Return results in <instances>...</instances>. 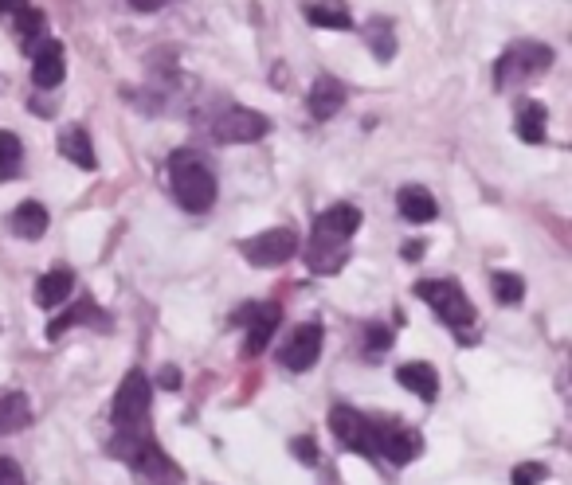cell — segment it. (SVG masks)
<instances>
[{"label":"cell","mask_w":572,"mask_h":485,"mask_svg":"<svg viewBox=\"0 0 572 485\" xmlns=\"http://www.w3.org/2000/svg\"><path fill=\"white\" fill-rule=\"evenodd\" d=\"M110 450H114V458H122V462H130L138 474L145 478H157V482H165V478H181L177 474V466L157 450V442L142 435V431H118L114 442H110Z\"/></svg>","instance_id":"cell-4"},{"label":"cell","mask_w":572,"mask_h":485,"mask_svg":"<svg viewBox=\"0 0 572 485\" xmlns=\"http://www.w3.org/2000/svg\"><path fill=\"white\" fill-rule=\"evenodd\" d=\"M416 298H424L451 329H471V325H475V306H471L467 290H463L455 278H428V282H416Z\"/></svg>","instance_id":"cell-3"},{"label":"cell","mask_w":572,"mask_h":485,"mask_svg":"<svg viewBox=\"0 0 572 485\" xmlns=\"http://www.w3.org/2000/svg\"><path fill=\"white\" fill-rule=\"evenodd\" d=\"M239 317H247L243 353L259 356L267 345H271V337H275V329H279V321H283V309H279V302H263V306H247Z\"/></svg>","instance_id":"cell-11"},{"label":"cell","mask_w":572,"mask_h":485,"mask_svg":"<svg viewBox=\"0 0 572 485\" xmlns=\"http://www.w3.org/2000/svg\"><path fill=\"white\" fill-rule=\"evenodd\" d=\"M392 345V329L388 325H369V333H365V349L369 353H381V349H388Z\"/></svg>","instance_id":"cell-30"},{"label":"cell","mask_w":572,"mask_h":485,"mask_svg":"<svg viewBox=\"0 0 572 485\" xmlns=\"http://www.w3.org/2000/svg\"><path fill=\"white\" fill-rule=\"evenodd\" d=\"M494 298L502 306H518L525 298V282L518 274H494Z\"/></svg>","instance_id":"cell-25"},{"label":"cell","mask_w":572,"mask_h":485,"mask_svg":"<svg viewBox=\"0 0 572 485\" xmlns=\"http://www.w3.org/2000/svg\"><path fill=\"white\" fill-rule=\"evenodd\" d=\"M306 20H310L314 28H334V32L353 28V16L345 12V4H310V8H306Z\"/></svg>","instance_id":"cell-23"},{"label":"cell","mask_w":572,"mask_h":485,"mask_svg":"<svg viewBox=\"0 0 572 485\" xmlns=\"http://www.w3.org/2000/svg\"><path fill=\"white\" fill-rule=\"evenodd\" d=\"M396 204H400V216L408 223H431L439 216V204H435V196H431L424 184H404L400 196H396Z\"/></svg>","instance_id":"cell-15"},{"label":"cell","mask_w":572,"mask_h":485,"mask_svg":"<svg viewBox=\"0 0 572 485\" xmlns=\"http://www.w3.org/2000/svg\"><path fill=\"white\" fill-rule=\"evenodd\" d=\"M32 423V403L24 392H0V435H20Z\"/></svg>","instance_id":"cell-20"},{"label":"cell","mask_w":572,"mask_h":485,"mask_svg":"<svg viewBox=\"0 0 572 485\" xmlns=\"http://www.w3.org/2000/svg\"><path fill=\"white\" fill-rule=\"evenodd\" d=\"M361 227V208L353 204H337L330 212H322L314 220V231H310V247H306V263L314 274H334L337 266L345 263L349 255V243Z\"/></svg>","instance_id":"cell-1"},{"label":"cell","mask_w":572,"mask_h":485,"mask_svg":"<svg viewBox=\"0 0 572 485\" xmlns=\"http://www.w3.org/2000/svg\"><path fill=\"white\" fill-rule=\"evenodd\" d=\"M169 188H173L177 204L192 216H204L216 204V173L192 149H177L169 157Z\"/></svg>","instance_id":"cell-2"},{"label":"cell","mask_w":572,"mask_h":485,"mask_svg":"<svg viewBox=\"0 0 572 485\" xmlns=\"http://www.w3.org/2000/svg\"><path fill=\"white\" fill-rule=\"evenodd\" d=\"M138 12H157V8H165V4H177V0H130Z\"/></svg>","instance_id":"cell-32"},{"label":"cell","mask_w":572,"mask_h":485,"mask_svg":"<svg viewBox=\"0 0 572 485\" xmlns=\"http://www.w3.org/2000/svg\"><path fill=\"white\" fill-rule=\"evenodd\" d=\"M59 153H63L71 165H79V169H95L98 165L95 141H91V133L83 130V126H71V130L59 133Z\"/></svg>","instance_id":"cell-19"},{"label":"cell","mask_w":572,"mask_h":485,"mask_svg":"<svg viewBox=\"0 0 572 485\" xmlns=\"http://www.w3.org/2000/svg\"><path fill=\"white\" fill-rule=\"evenodd\" d=\"M424 450V439L416 431H404V427H384L381 435V458H388L392 466H408L416 462Z\"/></svg>","instance_id":"cell-14"},{"label":"cell","mask_w":572,"mask_h":485,"mask_svg":"<svg viewBox=\"0 0 572 485\" xmlns=\"http://www.w3.org/2000/svg\"><path fill=\"white\" fill-rule=\"evenodd\" d=\"M83 321H95V325H106V317L98 313L91 298H79V306L67 309L63 317H55V321H51V325H48V337H51V341H59V337H63V333H67L71 325H83Z\"/></svg>","instance_id":"cell-21"},{"label":"cell","mask_w":572,"mask_h":485,"mask_svg":"<svg viewBox=\"0 0 572 485\" xmlns=\"http://www.w3.org/2000/svg\"><path fill=\"white\" fill-rule=\"evenodd\" d=\"M420 255H424V243H408L404 247V259H420Z\"/></svg>","instance_id":"cell-34"},{"label":"cell","mask_w":572,"mask_h":485,"mask_svg":"<svg viewBox=\"0 0 572 485\" xmlns=\"http://www.w3.org/2000/svg\"><path fill=\"white\" fill-rule=\"evenodd\" d=\"M545 122H549V114H545L541 102H522L518 106V133H522L525 145H541L545 141Z\"/></svg>","instance_id":"cell-22"},{"label":"cell","mask_w":572,"mask_h":485,"mask_svg":"<svg viewBox=\"0 0 572 485\" xmlns=\"http://www.w3.org/2000/svg\"><path fill=\"white\" fill-rule=\"evenodd\" d=\"M20 165H24V145H20V137L0 130V180L20 177Z\"/></svg>","instance_id":"cell-24"},{"label":"cell","mask_w":572,"mask_h":485,"mask_svg":"<svg viewBox=\"0 0 572 485\" xmlns=\"http://www.w3.org/2000/svg\"><path fill=\"white\" fill-rule=\"evenodd\" d=\"M12 20H16V32H20L24 40H36V36L44 32V12H40V8H32V4H28L24 12H16Z\"/></svg>","instance_id":"cell-27"},{"label":"cell","mask_w":572,"mask_h":485,"mask_svg":"<svg viewBox=\"0 0 572 485\" xmlns=\"http://www.w3.org/2000/svg\"><path fill=\"white\" fill-rule=\"evenodd\" d=\"M330 431L337 435L341 446L357 450V454H369V458H381V435L384 427L373 423L369 415L353 411V407H334L330 411Z\"/></svg>","instance_id":"cell-6"},{"label":"cell","mask_w":572,"mask_h":485,"mask_svg":"<svg viewBox=\"0 0 572 485\" xmlns=\"http://www.w3.org/2000/svg\"><path fill=\"white\" fill-rule=\"evenodd\" d=\"M28 8V0H0V12L4 16H16V12H24Z\"/></svg>","instance_id":"cell-33"},{"label":"cell","mask_w":572,"mask_h":485,"mask_svg":"<svg viewBox=\"0 0 572 485\" xmlns=\"http://www.w3.org/2000/svg\"><path fill=\"white\" fill-rule=\"evenodd\" d=\"M271 133V122L259 114V110H247V106H228L216 122H212V137L220 145H251L259 137Z\"/></svg>","instance_id":"cell-9"},{"label":"cell","mask_w":572,"mask_h":485,"mask_svg":"<svg viewBox=\"0 0 572 485\" xmlns=\"http://www.w3.org/2000/svg\"><path fill=\"white\" fill-rule=\"evenodd\" d=\"M67 75V59H63V44L59 40H44L32 47V83L44 90H55Z\"/></svg>","instance_id":"cell-12"},{"label":"cell","mask_w":572,"mask_h":485,"mask_svg":"<svg viewBox=\"0 0 572 485\" xmlns=\"http://www.w3.org/2000/svg\"><path fill=\"white\" fill-rule=\"evenodd\" d=\"M290 454H294L302 466H318V446H314V439H306V435L290 442Z\"/></svg>","instance_id":"cell-29"},{"label":"cell","mask_w":572,"mask_h":485,"mask_svg":"<svg viewBox=\"0 0 572 485\" xmlns=\"http://www.w3.org/2000/svg\"><path fill=\"white\" fill-rule=\"evenodd\" d=\"M318 353H322V325L306 321V325H294V329H290L279 360H283V368H290V372H306V368H314Z\"/></svg>","instance_id":"cell-10"},{"label":"cell","mask_w":572,"mask_h":485,"mask_svg":"<svg viewBox=\"0 0 572 485\" xmlns=\"http://www.w3.org/2000/svg\"><path fill=\"white\" fill-rule=\"evenodd\" d=\"M545 67H553V47L549 44H533V40L514 44L498 59V67H494V87L510 90V87H518V83H529V79L541 75Z\"/></svg>","instance_id":"cell-5"},{"label":"cell","mask_w":572,"mask_h":485,"mask_svg":"<svg viewBox=\"0 0 572 485\" xmlns=\"http://www.w3.org/2000/svg\"><path fill=\"white\" fill-rule=\"evenodd\" d=\"M239 255L251 266H283L298 255V231L294 227L259 231V235H251V239L239 243Z\"/></svg>","instance_id":"cell-7"},{"label":"cell","mask_w":572,"mask_h":485,"mask_svg":"<svg viewBox=\"0 0 572 485\" xmlns=\"http://www.w3.org/2000/svg\"><path fill=\"white\" fill-rule=\"evenodd\" d=\"M149 380H145V372H126V380H122V388H118V396H114V411H110V419H114V427L118 431H138L145 423V415H149Z\"/></svg>","instance_id":"cell-8"},{"label":"cell","mask_w":572,"mask_h":485,"mask_svg":"<svg viewBox=\"0 0 572 485\" xmlns=\"http://www.w3.org/2000/svg\"><path fill=\"white\" fill-rule=\"evenodd\" d=\"M345 98H349V90H345V83H341V79H334V75H318V79H314V87H310V98H306V102H310V114L326 122V118H334L337 110L345 106Z\"/></svg>","instance_id":"cell-13"},{"label":"cell","mask_w":572,"mask_h":485,"mask_svg":"<svg viewBox=\"0 0 572 485\" xmlns=\"http://www.w3.org/2000/svg\"><path fill=\"white\" fill-rule=\"evenodd\" d=\"M71 290H75V274H71L67 266H55V270H48V274L36 282V306H44V309L63 306V302L71 298Z\"/></svg>","instance_id":"cell-16"},{"label":"cell","mask_w":572,"mask_h":485,"mask_svg":"<svg viewBox=\"0 0 572 485\" xmlns=\"http://www.w3.org/2000/svg\"><path fill=\"white\" fill-rule=\"evenodd\" d=\"M177 380H181V376H177V368H165V372H161V384H169V388H177Z\"/></svg>","instance_id":"cell-35"},{"label":"cell","mask_w":572,"mask_h":485,"mask_svg":"<svg viewBox=\"0 0 572 485\" xmlns=\"http://www.w3.org/2000/svg\"><path fill=\"white\" fill-rule=\"evenodd\" d=\"M545 474H549V470H545L541 462H522V466L514 470V485H541Z\"/></svg>","instance_id":"cell-28"},{"label":"cell","mask_w":572,"mask_h":485,"mask_svg":"<svg viewBox=\"0 0 572 485\" xmlns=\"http://www.w3.org/2000/svg\"><path fill=\"white\" fill-rule=\"evenodd\" d=\"M0 485H24V470L12 458H0Z\"/></svg>","instance_id":"cell-31"},{"label":"cell","mask_w":572,"mask_h":485,"mask_svg":"<svg viewBox=\"0 0 572 485\" xmlns=\"http://www.w3.org/2000/svg\"><path fill=\"white\" fill-rule=\"evenodd\" d=\"M8 227H12V235H20V239H40V235L48 231V208H44L40 200H24V204H16V212L8 216Z\"/></svg>","instance_id":"cell-18"},{"label":"cell","mask_w":572,"mask_h":485,"mask_svg":"<svg viewBox=\"0 0 572 485\" xmlns=\"http://www.w3.org/2000/svg\"><path fill=\"white\" fill-rule=\"evenodd\" d=\"M369 44H373V55H377L381 63H388V59L396 55V40H392V32L384 28L381 20H373V24H369Z\"/></svg>","instance_id":"cell-26"},{"label":"cell","mask_w":572,"mask_h":485,"mask_svg":"<svg viewBox=\"0 0 572 485\" xmlns=\"http://www.w3.org/2000/svg\"><path fill=\"white\" fill-rule=\"evenodd\" d=\"M396 380H400L408 392H416L424 403H435V396H439V376H435V368L424 364V360H416V364H400V368H396Z\"/></svg>","instance_id":"cell-17"}]
</instances>
